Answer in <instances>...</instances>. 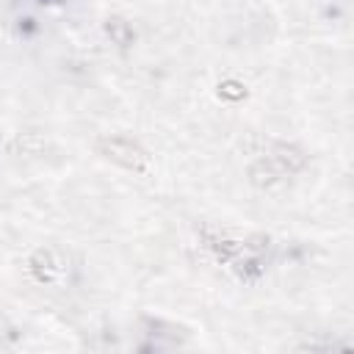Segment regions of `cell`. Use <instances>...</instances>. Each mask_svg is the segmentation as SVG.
I'll list each match as a JSON object with an SVG mask.
<instances>
[{"instance_id": "6", "label": "cell", "mask_w": 354, "mask_h": 354, "mask_svg": "<svg viewBox=\"0 0 354 354\" xmlns=\"http://www.w3.org/2000/svg\"><path fill=\"white\" fill-rule=\"evenodd\" d=\"M17 337V329L11 326V321L6 318V315H0V343H6V340H14Z\"/></svg>"}, {"instance_id": "2", "label": "cell", "mask_w": 354, "mask_h": 354, "mask_svg": "<svg viewBox=\"0 0 354 354\" xmlns=\"http://www.w3.org/2000/svg\"><path fill=\"white\" fill-rule=\"evenodd\" d=\"M30 271L36 274V279L41 282H53L55 277H61L66 271V254L55 246H44V249H36L30 254Z\"/></svg>"}, {"instance_id": "4", "label": "cell", "mask_w": 354, "mask_h": 354, "mask_svg": "<svg viewBox=\"0 0 354 354\" xmlns=\"http://www.w3.org/2000/svg\"><path fill=\"white\" fill-rule=\"evenodd\" d=\"M105 33H108L111 41L119 44V47H130V44L136 41V30H133V25H130L127 19H122V17H111V19L105 22Z\"/></svg>"}, {"instance_id": "1", "label": "cell", "mask_w": 354, "mask_h": 354, "mask_svg": "<svg viewBox=\"0 0 354 354\" xmlns=\"http://www.w3.org/2000/svg\"><path fill=\"white\" fill-rule=\"evenodd\" d=\"M94 147L105 160H111L122 169H130V171H144L149 163V152L127 136H100Z\"/></svg>"}, {"instance_id": "5", "label": "cell", "mask_w": 354, "mask_h": 354, "mask_svg": "<svg viewBox=\"0 0 354 354\" xmlns=\"http://www.w3.org/2000/svg\"><path fill=\"white\" fill-rule=\"evenodd\" d=\"M218 94H221L224 100L238 102V100H243V97H246V86H243V83H238V80H221V83H218Z\"/></svg>"}, {"instance_id": "3", "label": "cell", "mask_w": 354, "mask_h": 354, "mask_svg": "<svg viewBox=\"0 0 354 354\" xmlns=\"http://www.w3.org/2000/svg\"><path fill=\"white\" fill-rule=\"evenodd\" d=\"M266 158L274 163V169H277L282 177L296 174V171H301V169L307 166V155H304V149L296 147V144H285V141L274 144V147L266 152Z\"/></svg>"}]
</instances>
